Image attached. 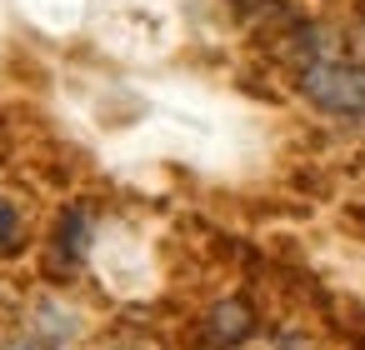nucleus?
Returning a JSON list of instances; mask_svg holds the SVG:
<instances>
[{
    "label": "nucleus",
    "instance_id": "f03ea898",
    "mask_svg": "<svg viewBox=\"0 0 365 350\" xmlns=\"http://www.w3.org/2000/svg\"><path fill=\"white\" fill-rule=\"evenodd\" d=\"M205 330H210V340H215V345H235V340H245V335L255 330V315H250V305H245V300L225 295V300L210 310Z\"/></svg>",
    "mask_w": 365,
    "mask_h": 350
},
{
    "label": "nucleus",
    "instance_id": "20e7f679",
    "mask_svg": "<svg viewBox=\"0 0 365 350\" xmlns=\"http://www.w3.org/2000/svg\"><path fill=\"white\" fill-rule=\"evenodd\" d=\"M21 240V210L11 200H0V250H11Z\"/></svg>",
    "mask_w": 365,
    "mask_h": 350
},
{
    "label": "nucleus",
    "instance_id": "7ed1b4c3",
    "mask_svg": "<svg viewBox=\"0 0 365 350\" xmlns=\"http://www.w3.org/2000/svg\"><path fill=\"white\" fill-rule=\"evenodd\" d=\"M86 240H91V220H86V210H66V220H61V250H66L71 260H81Z\"/></svg>",
    "mask_w": 365,
    "mask_h": 350
},
{
    "label": "nucleus",
    "instance_id": "f257e3e1",
    "mask_svg": "<svg viewBox=\"0 0 365 350\" xmlns=\"http://www.w3.org/2000/svg\"><path fill=\"white\" fill-rule=\"evenodd\" d=\"M300 96L340 120H365V66L350 61H310L300 71Z\"/></svg>",
    "mask_w": 365,
    "mask_h": 350
}]
</instances>
